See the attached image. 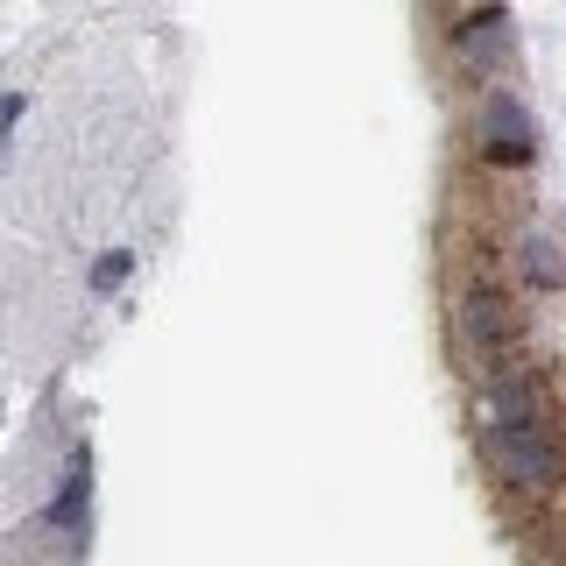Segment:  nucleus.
Masks as SVG:
<instances>
[{
  "label": "nucleus",
  "mask_w": 566,
  "mask_h": 566,
  "mask_svg": "<svg viewBox=\"0 0 566 566\" xmlns=\"http://www.w3.org/2000/svg\"><path fill=\"white\" fill-rule=\"evenodd\" d=\"M510 262H517V283H531V291H566V248L553 227H517V241H510Z\"/></svg>",
  "instance_id": "nucleus-6"
},
{
  "label": "nucleus",
  "mask_w": 566,
  "mask_h": 566,
  "mask_svg": "<svg viewBox=\"0 0 566 566\" xmlns=\"http://www.w3.org/2000/svg\"><path fill=\"white\" fill-rule=\"evenodd\" d=\"M85 510H93V453H71L64 489L50 495V531H85Z\"/></svg>",
  "instance_id": "nucleus-7"
},
{
  "label": "nucleus",
  "mask_w": 566,
  "mask_h": 566,
  "mask_svg": "<svg viewBox=\"0 0 566 566\" xmlns=\"http://www.w3.org/2000/svg\"><path fill=\"white\" fill-rule=\"evenodd\" d=\"M439 35H447V57L468 78H495L517 57V29H510L503 0H439Z\"/></svg>",
  "instance_id": "nucleus-3"
},
{
  "label": "nucleus",
  "mask_w": 566,
  "mask_h": 566,
  "mask_svg": "<svg viewBox=\"0 0 566 566\" xmlns=\"http://www.w3.org/2000/svg\"><path fill=\"white\" fill-rule=\"evenodd\" d=\"M474 149H482L489 170H531L538 164V120H531V106L517 93H482L474 106Z\"/></svg>",
  "instance_id": "nucleus-4"
},
{
  "label": "nucleus",
  "mask_w": 566,
  "mask_h": 566,
  "mask_svg": "<svg viewBox=\"0 0 566 566\" xmlns=\"http://www.w3.org/2000/svg\"><path fill=\"white\" fill-rule=\"evenodd\" d=\"M482 468L495 474V489H503V495H524V503L559 495L566 489V432H559V418L482 424Z\"/></svg>",
  "instance_id": "nucleus-1"
},
{
  "label": "nucleus",
  "mask_w": 566,
  "mask_h": 566,
  "mask_svg": "<svg viewBox=\"0 0 566 566\" xmlns=\"http://www.w3.org/2000/svg\"><path fill=\"white\" fill-rule=\"evenodd\" d=\"M128 270H135V255H128V248H114V255H99V262H93V291H99V297H114L120 283H128Z\"/></svg>",
  "instance_id": "nucleus-8"
},
{
  "label": "nucleus",
  "mask_w": 566,
  "mask_h": 566,
  "mask_svg": "<svg viewBox=\"0 0 566 566\" xmlns=\"http://www.w3.org/2000/svg\"><path fill=\"white\" fill-rule=\"evenodd\" d=\"M474 403H482V424H538V418H559L553 382H545L538 368H517V361L489 368Z\"/></svg>",
  "instance_id": "nucleus-5"
},
{
  "label": "nucleus",
  "mask_w": 566,
  "mask_h": 566,
  "mask_svg": "<svg viewBox=\"0 0 566 566\" xmlns=\"http://www.w3.org/2000/svg\"><path fill=\"white\" fill-rule=\"evenodd\" d=\"M453 333H460V347H468L482 368L517 361L524 312H517V297H510V283L503 276H468V283H460V291H453Z\"/></svg>",
  "instance_id": "nucleus-2"
}]
</instances>
